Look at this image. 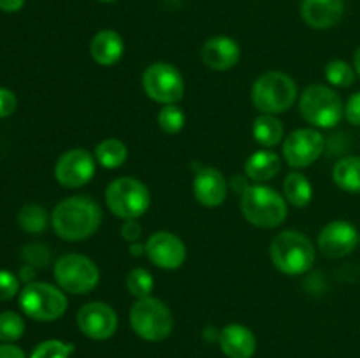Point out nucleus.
Masks as SVG:
<instances>
[{
	"instance_id": "1",
	"label": "nucleus",
	"mask_w": 360,
	"mask_h": 358,
	"mask_svg": "<svg viewBox=\"0 0 360 358\" xmlns=\"http://www.w3.org/2000/svg\"><path fill=\"white\" fill-rule=\"evenodd\" d=\"M102 211L90 197L74 195L63 199L51 214V225L63 241H84L101 227Z\"/></svg>"
},
{
	"instance_id": "10",
	"label": "nucleus",
	"mask_w": 360,
	"mask_h": 358,
	"mask_svg": "<svg viewBox=\"0 0 360 358\" xmlns=\"http://www.w3.org/2000/svg\"><path fill=\"white\" fill-rule=\"evenodd\" d=\"M143 86L148 97L158 104H178L185 93V81L174 65L165 62L153 63L144 70Z\"/></svg>"
},
{
	"instance_id": "15",
	"label": "nucleus",
	"mask_w": 360,
	"mask_h": 358,
	"mask_svg": "<svg viewBox=\"0 0 360 358\" xmlns=\"http://www.w3.org/2000/svg\"><path fill=\"white\" fill-rule=\"evenodd\" d=\"M359 244V232L345 220L330 221L319 235V249L327 258H343Z\"/></svg>"
},
{
	"instance_id": "39",
	"label": "nucleus",
	"mask_w": 360,
	"mask_h": 358,
	"mask_svg": "<svg viewBox=\"0 0 360 358\" xmlns=\"http://www.w3.org/2000/svg\"><path fill=\"white\" fill-rule=\"evenodd\" d=\"M18 277H20V281H25L27 284L32 283V279L35 277V269L32 265H28V263H25V265L20 269Z\"/></svg>"
},
{
	"instance_id": "37",
	"label": "nucleus",
	"mask_w": 360,
	"mask_h": 358,
	"mask_svg": "<svg viewBox=\"0 0 360 358\" xmlns=\"http://www.w3.org/2000/svg\"><path fill=\"white\" fill-rule=\"evenodd\" d=\"M0 358H27L25 357L23 350L11 343L0 344Z\"/></svg>"
},
{
	"instance_id": "11",
	"label": "nucleus",
	"mask_w": 360,
	"mask_h": 358,
	"mask_svg": "<svg viewBox=\"0 0 360 358\" xmlns=\"http://www.w3.org/2000/svg\"><path fill=\"white\" fill-rule=\"evenodd\" d=\"M322 133L316 128L294 130L283 142V157L292 168H304L315 164L323 153Z\"/></svg>"
},
{
	"instance_id": "18",
	"label": "nucleus",
	"mask_w": 360,
	"mask_h": 358,
	"mask_svg": "<svg viewBox=\"0 0 360 358\" xmlns=\"http://www.w3.org/2000/svg\"><path fill=\"white\" fill-rule=\"evenodd\" d=\"M345 14V0H302L301 16L316 30L336 27Z\"/></svg>"
},
{
	"instance_id": "4",
	"label": "nucleus",
	"mask_w": 360,
	"mask_h": 358,
	"mask_svg": "<svg viewBox=\"0 0 360 358\" xmlns=\"http://www.w3.org/2000/svg\"><path fill=\"white\" fill-rule=\"evenodd\" d=\"M297 98V84L285 72H266L252 88L253 105L262 114H281L294 105Z\"/></svg>"
},
{
	"instance_id": "14",
	"label": "nucleus",
	"mask_w": 360,
	"mask_h": 358,
	"mask_svg": "<svg viewBox=\"0 0 360 358\" xmlns=\"http://www.w3.org/2000/svg\"><path fill=\"white\" fill-rule=\"evenodd\" d=\"M144 248H146L148 258L165 270L179 269L186 258L185 242L172 232H157L148 239Z\"/></svg>"
},
{
	"instance_id": "36",
	"label": "nucleus",
	"mask_w": 360,
	"mask_h": 358,
	"mask_svg": "<svg viewBox=\"0 0 360 358\" xmlns=\"http://www.w3.org/2000/svg\"><path fill=\"white\" fill-rule=\"evenodd\" d=\"M143 228L136 220H125L122 225V237L129 242H136L141 239Z\"/></svg>"
},
{
	"instance_id": "2",
	"label": "nucleus",
	"mask_w": 360,
	"mask_h": 358,
	"mask_svg": "<svg viewBox=\"0 0 360 358\" xmlns=\"http://www.w3.org/2000/svg\"><path fill=\"white\" fill-rule=\"evenodd\" d=\"M315 258V246L302 232L285 230L271 242V260L274 267L287 276H301L308 272Z\"/></svg>"
},
{
	"instance_id": "3",
	"label": "nucleus",
	"mask_w": 360,
	"mask_h": 358,
	"mask_svg": "<svg viewBox=\"0 0 360 358\" xmlns=\"http://www.w3.org/2000/svg\"><path fill=\"white\" fill-rule=\"evenodd\" d=\"M241 209L246 220L259 228L280 227L288 214L283 197L266 185L248 186L241 197Z\"/></svg>"
},
{
	"instance_id": "16",
	"label": "nucleus",
	"mask_w": 360,
	"mask_h": 358,
	"mask_svg": "<svg viewBox=\"0 0 360 358\" xmlns=\"http://www.w3.org/2000/svg\"><path fill=\"white\" fill-rule=\"evenodd\" d=\"M227 181L214 167H202L193 178V195L204 207H218L227 199Z\"/></svg>"
},
{
	"instance_id": "27",
	"label": "nucleus",
	"mask_w": 360,
	"mask_h": 358,
	"mask_svg": "<svg viewBox=\"0 0 360 358\" xmlns=\"http://www.w3.org/2000/svg\"><path fill=\"white\" fill-rule=\"evenodd\" d=\"M355 69L345 60H333L326 65V79L336 88L352 86L355 83Z\"/></svg>"
},
{
	"instance_id": "34",
	"label": "nucleus",
	"mask_w": 360,
	"mask_h": 358,
	"mask_svg": "<svg viewBox=\"0 0 360 358\" xmlns=\"http://www.w3.org/2000/svg\"><path fill=\"white\" fill-rule=\"evenodd\" d=\"M16 95L7 88H0V118H9L16 111Z\"/></svg>"
},
{
	"instance_id": "28",
	"label": "nucleus",
	"mask_w": 360,
	"mask_h": 358,
	"mask_svg": "<svg viewBox=\"0 0 360 358\" xmlns=\"http://www.w3.org/2000/svg\"><path fill=\"white\" fill-rule=\"evenodd\" d=\"M25 333V321L18 312L4 311L0 312V340L11 343L21 339Z\"/></svg>"
},
{
	"instance_id": "42",
	"label": "nucleus",
	"mask_w": 360,
	"mask_h": 358,
	"mask_svg": "<svg viewBox=\"0 0 360 358\" xmlns=\"http://www.w3.org/2000/svg\"><path fill=\"white\" fill-rule=\"evenodd\" d=\"M98 2H104V4H111V2H116V0H98Z\"/></svg>"
},
{
	"instance_id": "30",
	"label": "nucleus",
	"mask_w": 360,
	"mask_h": 358,
	"mask_svg": "<svg viewBox=\"0 0 360 358\" xmlns=\"http://www.w3.org/2000/svg\"><path fill=\"white\" fill-rule=\"evenodd\" d=\"M185 112L176 104L164 105L158 112V125L165 133H171V135L181 132L183 126H185Z\"/></svg>"
},
{
	"instance_id": "25",
	"label": "nucleus",
	"mask_w": 360,
	"mask_h": 358,
	"mask_svg": "<svg viewBox=\"0 0 360 358\" xmlns=\"http://www.w3.org/2000/svg\"><path fill=\"white\" fill-rule=\"evenodd\" d=\"M127 154H129V151H127L125 142L115 139V137L101 140L95 147V160L104 168L122 167L127 160Z\"/></svg>"
},
{
	"instance_id": "5",
	"label": "nucleus",
	"mask_w": 360,
	"mask_h": 358,
	"mask_svg": "<svg viewBox=\"0 0 360 358\" xmlns=\"http://www.w3.org/2000/svg\"><path fill=\"white\" fill-rule=\"evenodd\" d=\"M130 325L144 340L160 343L167 339L174 326L172 312L160 298H137L130 309Z\"/></svg>"
},
{
	"instance_id": "20",
	"label": "nucleus",
	"mask_w": 360,
	"mask_h": 358,
	"mask_svg": "<svg viewBox=\"0 0 360 358\" xmlns=\"http://www.w3.org/2000/svg\"><path fill=\"white\" fill-rule=\"evenodd\" d=\"M125 53V44L118 32L101 30L94 35L90 44V55L98 65L111 67L122 60Z\"/></svg>"
},
{
	"instance_id": "41",
	"label": "nucleus",
	"mask_w": 360,
	"mask_h": 358,
	"mask_svg": "<svg viewBox=\"0 0 360 358\" xmlns=\"http://www.w3.org/2000/svg\"><path fill=\"white\" fill-rule=\"evenodd\" d=\"M130 249H132V251H130L132 255H143V253H146V248H144L143 244H132Z\"/></svg>"
},
{
	"instance_id": "22",
	"label": "nucleus",
	"mask_w": 360,
	"mask_h": 358,
	"mask_svg": "<svg viewBox=\"0 0 360 358\" xmlns=\"http://www.w3.org/2000/svg\"><path fill=\"white\" fill-rule=\"evenodd\" d=\"M333 179L343 192L360 193V157H345L334 165Z\"/></svg>"
},
{
	"instance_id": "33",
	"label": "nucleus",
	"mask_w": 360,
	"mask_h": 358,
	"mask_svg": "<svg viewBox=\"0 0 360 358\" xmlns=\"http://www.w3.org/2000/svg\"><path fill=\"white\" fill-rule=\"evenodd\" d=\"M20 291V277L9 270H0V300H11Z\"/></svg>"
},
{
	"instance_id": "7",
	"label": "nucleus",
	"mask_w": 360,
	"mask_h": 358,
	"mask_svg": "<svg viewBox=\"0 0 360 358\" xmlns=\"http://www.w3.org/2000/svg\"><path fill=\"white\" fill-rule=\"evenodd\" d=\"M20 307L28 318L37 321H55L67 311V297L62 288L32 281L20 291Z\"/></svg>"
},
{
	"instance_id": "26",
	"label": "nucleus",
	"mask_w": 360,
	"mask_h": 358,
	"mask_svg": "<svg viewBox=\"0 0 360 358\" xmlns=\"http://www.w3.org/2000/svg\"><path fill=\"white\" fill-rule=\"evenodd\" d=\"M18 225L28 234H39L48 227V214L39 204H27L18 213Z\"/></svg>"
},
{
	"instance_id": "40",
	"label": "nucleus",
	"mask_w": 360,
	"mask_h": 358,
	"mask_svg": "<svg viewBox=\"0 0 360 358\" xmlns=\"http://www.w3.org/2000/svg\"><path fill=\"white\" fill-rule=\"evenodd\" d=\"M354 69L355 72H357V76L360 77V46L357 51H355V56H354Z\"/></svg>"
},
{
	"instance_id": "17",
	"label": "nucleus",
	"mask_w": 360,
	"mask_h": 358,
	"mask_svg": "<svg viewBox=\"0 0 360 358\" xmlns=\"http://www.w3.org/2000/svg\"><path fill=\"white\" fill-rule=\"evenodd\" d=\"M202 62L213 70H231L241 58V48L238 42L227 35H217L204 42Z\"/></svg>"
},
{
	"instance_id": "35",
	"label": "nucleus",
	"mask_w": 360,
	"mask_h": 358,
	"mask_svg": "<svg viewBox=\"0 0 360 358\" xmlns=\"http://www.w3.org/2000/svg\"><path fill=\"white\" fill-rule=\"evenodd\" d=\"M345 118L352 123V125L360 126V91L352 95L348 98L347 105H345Z\"/></svg>"
},
{
	"instance_id": "32",
	"label": "nucleus",
	"mask_w": 360,
	"mask_h": 358,
	"mask_svg": "<svg viewBox=\"0 0 360 358\" xmlns=\"http://www.w3.org/2000/svg\"><path fill=\"white\" fill-rule=\"evenodd\" d=\"M23 258L34 269L46 267L49 263V249L44 244H39V242H30L23 248Z\"/></svg>"
},
{
	"instance_id": "38",
	"label": "nucleus",
	"mask_w": 360,
	"mask_h": 358,
	"mask_svg": "<svg viewBox=\"0 0 360 358\" xmlns=\"http://www.w3.org/2000/svg\"><path fill=\"white\" fill-rule=\"evenodd\" d=\"M25 6V0H0V11L4 13H16Z\"/></svg>"
},
{
	"instance_id": "23",
	"label": "nucleus",
	"mask_w": 360,
	"mask_h": 358,
	"mask_svg": "<svg viewBox=\"0 0 360 358\" xmlns=\"http://www.w3.org/2000/svg\"><path fill=\"white\" fill-rule=\"evenodd\" d=\"M253 137L264 147H274L283 140V125L273 114H262L253 121Z\"/></svg>"
},
{
	"instance_id": "29",
	"label": "nucleus",
	"mask_w": 360,
	"mask_h": 358,
	"mask_svg": "<svg viewBox=\"0 0 360 358\" xmlns=\"http://www.w3.org/2000/svg\"><path fill=\"white\" fill-rule=\"evenodd\" d=\"M153 286V276H151L146 269H141L139 267V269H134L132 272L127 276V290H129L130 295H134L136 298L151 297Z\"/></svg>"
},
{
	"instance_id": "6",
	"label": "nucleus",
	"mask_w": 360,
	"mask_h": 358,
	"mask_svg": "<svg viewBox=\"0 0 360 358\" xmlns=\"http://www.w3.org/2000/svg\"><path fill=\"white\" fill-rule=\"evenodd\" d=\"M299 109L302 118L315 128H333L345 114L340 95L323 84H311L306 88L299 100Z\"/></svg>"
},
{
	"instance_id": "13",
	"label": "nucleus",
	"mask_w": 360,
	"mask_h": 358,
	"mask_svg": "<svg viewBox=\"0 0 360 358\" xmlns=\"http://www.w3.org/2000/svg\"><path fill=\"white\" fill-rule=\"evenodd\" d=\"M77 326L90 339L105 340L118 329V316L104 302H90L77 311Z\"/></svg>"
},
{
	"instance_id": "21",
	"label": "nucleus",
	"mask_w": 360,
	"mask_h": 358,
	"mask_svg": "<svg viewBox=\"0 0 360 358\" xmlns=\"http://www.w3.org/2000/svg\"><path fill=\"white\" fill-rule=\"evenodd\" d=\"M281 168V160L274 151L260 150L255 151L252 157L246 160L245 172L246 178L255 183H266L276 178Z\"/></svg>"
},
{
	"instance_id": "9",
	"label": "nucleus",
	"mask_w": 360,
	"mask_h": 358,
	"mask_svg": "<svg viewBox=\"0 0 360 358\" xmlns=\"http://www.w3.org/2000/svg\"><path fill=\"white\" fill-rule=\"evenodd\" d=\"M55 279L58 288L72 295L90 293L101 279L97 265L88 256L69 253L56 260Z\"/></svg>"
},
{
	"instance_id": "8",
	"label": "nucleus",
	"mask_w": 360,
	"mask_h": 358,
	"mask_svg": "<svg viewBox=\"0 0 360 358\" xmlns=\"http://www.w3.org/2000/svg\"><path fill=\"white\" fill-rule=\"evenodd\" d=\"M151 202L146 186L134 178H118L105 190V204L115 216L137 220L148 211Z\"/></svg>"
},
{
	"instance_id": "19",
	"label": "nucleus",
	"mask_w": 360,
	"mask_h": 358,
	"mask_svg": "<svg viewBox=\"0 0 360 358\" xmlns=\"http://www.w3.org/2000/svg\"><path fill=\"white\" fill-rule=\"evenodd\" d=\"M221 351L229 358H252L257 350V339L250 329L239 323L227 325L218 333Z\"/></svg>"
},
{
	"instance_id": "31",
	"label": "nucleus",
	"mask_w": 360,
	"mask_h": 358,
	"mask_svg": "<svg viewBox=\"0 0 360 358\" xmlns=\"http://www.w3.org/2000/svg\"><path fill=\"white\" fill-rule=\"evenodd\" d=\"M74 351L72 344H67L58 339H49L39 344L30 354V358H69Z\"/></svg>"
},
{
	"instance_id": "24",
	"label": "nucleus",
	"mask_w": 360,
	"mask_h": 358,
	"mask_svg": "<svg viewBox=\"0 0 360 358\" xmlns=\"http://www.w3.org/2000/svg\"><path fill=\"white\" fill-rule=\"evenodd\" d=\"M285 199L294 207H306L313 199V186L304 174L292 172L283 183Z\"/></svg>"
},
{
	"instance_id": "12",
	"label": "nucleus",
	"mask_w": 360,
	"mask_h": 358,
	"mask_svg": "<svg viewBox=\"0 0 360 358\" xmlns=\"http://www.w3.org/2000/svg\"><path fill=\"white\" fill-rule=\"evenodd\" d=\"M95 175V157L86 150H70L58 158L55 165V178L65 188H81Z\"/></svg>"
}]
</instances>
